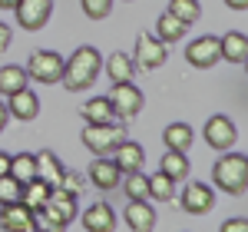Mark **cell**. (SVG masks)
<instances>
[{
  "label": "cell",
  "mask_w": 248,
  "mask_h": 232,
  "mask_svg": "<svg viewBox=\"0 0 248 232\" xmlns=\"http://www.w3.org/2000/svg\"><path fill=\"white\" fill-rule=\"evenodd\" d=\"M77 202L79 196L66 193V189H50V199L37 209V226L46 232H66V226L77 219Z\"/></svg>",
  "instance_id": "obj_2"
},
{
  "label": "cell",
  "mask_w": 248,
  "mask_h": 232,
  "mask_svg": "<svg viewBox=\"0 0 248 232\" xmlns=\"http://www.w3.org/2000/svg\"><path fill=\"white\" fill-rule=\"evenodd\" d=\"M10 173V153H0V176Z\"/></svg>",
  "instance_id": "obj_37"
},
{
  "label": "cell",
  "mask_w": 248,
  "mask_h": 232,
  "mask_svg": "<svg viewBox=\"0 0 248 232\" xmlns=\"http://www.w3.org/2000/svg\"><path fill=\"white\" fill-rule=\"evenodd\" d=\"M218 232H248V219H245V215H232V219L222 222V229H218Z\"/></svg>",
  "instance_id": "obj_34"
},
{
  "label": "cell",
  "mask_w": 248,
  "mask_h": 232,
  "mask_svg": "<svg viewBox=\"0 0 248 232\" xmlns=\"http://www.w3.org/2000/svg\"><path fill=\"white\" fill-rule=\"evenodd\" d=\"M27 77L37 80V83H60L63 80V57H60L57 50H37V53H30L27 60Z\"/></svg>",
  "instance_id": "obj_5"
},
{
  "label": "cell",
  "mask_w": 248,
  "mask_h": 232,
  "mask_svg": "<svg viewBox=\"0 0 248 232\" xmlns=\"http://www.w3.org/2000/svg\"><path fill=\"white\" fill-rule=\"evenodd\" d=\"M189 156L186 153H175V149H166V156L159 159V173H166L172 182H182L189 176Z\"/></svg>",
  "instance_id": "obj_22"
},
{
  "label": "cell",
  "mask_w": 248,
  "mask_h": 232,
  "mask_svg": "<svg viewBox=\"0 0 248 232\" xmlns=\"http://www.w3.org/2000/svg\"><path fill=\"white\" fill-rule=\"evenodd\" d=\"M7 119H10V113H7V103H0V133L7 130Z\"/></svg>",
  "instance_id": "obj_38"
},
{
  "label": "cell",
  "mask_w": 248,
  "mask_h": 232,
  "mask_svg": "<svg viewBox=\"0 0 248 232\" xmlns=\"http://www.w3.org/2000/svg\"><path fill=\"white\" fill-rule=\"evenodd\" d=\"M126 139V130L119 126V123H86L83 126V146L90 149L93 156H113V149Z\"/></svg>",
  "instance_id": "obj_4"
},
{
  "label": "cell",
  "mask_w": 248,
  "mask_h": 232,
  "mask_svg": "<svg viewBox=\"0 0 248 232\" xmlns=\"http://www.w3.org/2000/svg\"><path fill=\"white\" fill-rule=\"evenodd\" d=\"M17 7V0H0V10H14Z\"/></svg>",
  "instance_id": "obj_39"
},
{
  "label": "cell",
  "mask_w": 248,
  "mask_h": 232,
  "mask_svg": "<svg viewBox=\"0 0 248 232\" xmlns=\"http://www.w3.org/2000/svg\"><path fill=\"white\" fill-rule=\"evenodd\" d=\"M90 182H93L99 193H113V189H119V182H123V173H119V166H116L109 156H96L93 163H90Z\"/></svg>",
  "instance_id": "obj_12"
},
{
  "label": "cell",
  "mask_w": 248,
  "mask_h": 232,
  "mask_svg": "<svg viewBox=\"0 0 248 232\" xmlns=\"http://www.w3.org/2000/svg\"><path fill=\"white\" fill-rule=\"evenodd\" d=\"M202 136H205V143H209L212 149H218V153H229L235 149V139H238V130H235V123H232L225 113H215L205 119V126H202Z\"/></svg>",
  "instance_id": "obj_7"
},
{
  "label": "cell",
  "mask_w": 248,
  "mask_h": 232,
  "mask_svg": "<svg viewBox=\"0 0 248 232\" xmlns=\"http://www.w3.org/2000/svg\"><path fill=\"white\" fill-rule=\"evenodd\" d=\"M99 70H103V57H99V50L96 47H77L70 57H63V86L70 90V93H83V90H90L99 77Z\"/></svg>",
  "instance_id": "obj_1"
},
{
  "label": "cell",
  "mask_w": 248,
  "mask_h": 232,
  "mask_svg": "<svg viewBox=\"0 0 248 232\" xmlns=\"http://www.w3.org/2000/svg\"><path fill=\"white\" fill-rule=\"evenodd\" d=\"M149 199H155V202H172L175 199V182L166 173L149 176Z\"/></svg>",
  "instance_id": "obj_29"
},
{
  "label": "cell",
  "mask_w": 248,
  "mask_h": 232,
  "mask_svg": "<svg viewBox=\"0 0 248 232\" xmlns=\"http://www.w3.org/2000/svg\"><path fill=\"white\" fill-rule=\"evenodd\" d=\"M106 99H109V106H113L116 119H136V116L142 113V103H146L142 90L133 86V80H129V83H113V93Z\"/></svg>",
  "instance_id": "obj_6"
},
{
  "label": "cell",
  "mask_w": 248,
  "mask_h": 232,
  "mask_svg": "<svg viewBox=\"0 0 248 232\" xmlns=\"http://www.w3.org/2000/svg\"><path fill=\"white\" fill-rule=\"evenodd\" d=\"M162 143H166V149L189 153V146L195 143V133H192L189 123H169V126L162 130Z\"/></svg>",
  "instance_id": "obj_20"
},
{
  "label": "cell",
  "mask_w": 248,
  "mask_h": 232,
  "mask_svg": "<svg viewBox=\"0 0 248 232\" xmlns=\"http://www.w3.org/2000/svg\"><path fill=\"white\" fill-rule=\"evenodd\" d=\"M218 57L235 63V66H242L248 60V37L242 30H229L225 37H218Z\"/></svg>",
  "instance_id": "obj_17"
},
{
  "label": "cell",
  "mask_w": 248,
  "mask_h": 232,
  "mask_svg": "<svg viewBox=\"0 0 248 232\" xmlns=\"http://www.w3.org/2000/svg\"><path fill=\"white\" fill-rule=\"evenodd\" d=\"M225 7H229V10H238V14H242V10H248V0H225Z\"/></svg>",
  "instance_id": "obj_36"
},
{
  "label": "cell",
  "mask_w": 248,
  "mask_h": 232,
  "mask_svg": "<svg viewBox=\"0 0 248 232\" xmlns=\"http://www.w3.org/2000/svg\"><path fill=\"white\" fill-rule=\"evenodd\" d=\"M123 219L129 232H153L155 229V209L149 199H129L126 209H123Z\"/></svg>",
  "instance_id": "obj_14"
},
{
  "label": "cell",
  "mask_w": 248,
  "mask_h": 232,
  "mask_svg": "<svg viewBox=\"0 0 248 232\" xmlns=\"http://www.w3.org/2000/svg\"><path fill=\"white\" fill-rule=\"evenodd\" d=\"M7 113L23 119V123H30V119H37V113H40V97L30 86H23V90H17V93L7 97Z\"/></svg>",
  "instance_id": "obj_16"
},
{
  "label": "cell",
  "mask_w": 248,
  "mask_h": 232,
  "mask_svg": "<svg viewBox=\"0 0 248 232\" xmlns=\"http://www.w3.org/2000/svg\"><path fill=\"white\" fill-rule=\"evenodd\" d=\"M166 60H169V47H166L162 40H155V33H139V37H136L133 63L139 70H159Z\"/></svg>",
  "instance_id": "obj_9"
},
{
  "label": "cell",
  "mask_w": 248,
  "mask_h": 232,
  "mask_svg": "<svg viewBox=\"0 0 248 232\" xmlns=\"http://www.w3.org/2000/svg\"><path fill=\"white\" fill-rule=\"evenodd\" d=\"M14 17L23 30H30V33H37L43 30L50 17H53V0H17V7H14Z\"/></svg>",
  "instance_id": "obj_8"
},
{
  "label": "cell",
  "mask_w": 248,
  "mask_h": 232,
  "mask_svg": "<svg viewBox=\"0 0 248 232\" xmlns=\"http://www.w3.org/2000/svg\"><path fill=\"white\" fill-rule=\"evenodd\" d=\"M79 113H83L86 123H93V126H99V123H116V113H113V106H109V99H106V97L86 99Z\"/></svg>",
  "instance_id": "obj_23"
},
{
  "label": "cell",
  "mask_w": 248,
  "mask_h": 232,
  "mask_svg": "<svg viewBox=\"0 0 248 232\" xmlns=\"http://www.w3.org/2000/svg\"><path fill=\"white\" fill-rule=\"evenodd\" d=\"M179 206L189 215H205V213H212V206H215V189H212L209 182H189V186L182 189Z\"/></svg>",
  "instance_id": "obj_10"
},
{
  "label": "cell",
  "mask_w": 248,
  "mask_h": 232,
  "mask_svg": "<svg viewBox=\"0 0 248 232\" xmlns=\"http://www.w3.org/2000/svg\"><path fill=\"white\" fill-rule=\"evenodd\" d=\"M169 14L179 17L186 27H192L195 20L202 17V7H199V0H169Z\"/></svg>",
  "instance_id": "obj_30"
},
{
  "label": "cell",
  "mask_w": 248,
  "mask_h": 232,
  "mask_svg": "<svg viewBox=\"0 0 248 232\" xmlns=\"http://www.w3.org/2000/svg\"><path fill=\"white\" fill-rule=\"evenodd\" d=\"M10 176H14L17 182H30V179L37 176V156H33V153L10 156Z\"/></svg>",
  "instance_id": "obj_27"
},
{
  "label": "cell",
  "mask_w": 248,
  "mask_h": 232,
  "mask_svg": "<svg viewBox=\"0 0 248 232\" xmlns=\"http://www.w3.org/2000/svg\"><path fill=\"white\" fill-rule=\"evenodd\" d=\"M186 30H189V27H186V23H182L179 17H172L169 10H166L162 17L155 20V40H162L166 47H169V43H179Z\"/></svg>",
  "instance_id": "obj_25"
},
{
  "label": "cell",
  "mask_w": 248,
  "mask_h": 232,
  "mask_svg": "<svg viewBox=\"0 0 248 232\" xmlns=\"http://www.w3.org/2000/svg\"><path fill=\"white\" fill-rule=\"evenodd\" d=\"M27 83H30V77H27V70H23V66H17V63L0 66V93H3V97H10V93L23 90Z\"/></svg>",
  "instance_id": "obj_26"
},
{
  "label": "cell",
  "mask_w": 248,
  "mask_h": 232,
  "mask_svg": "<svg viewBox=\"0 0 248 232\" xmlns=\"http://www.w3.org/2000/svg\"><path fill=\"white\" fill-rule=\"evenodd\" d=\"M10 40H14V33H10V27L7 23H0V53L10 47Z\"/></svg>",
  "instance_id": "obj_35"
},
{
  "label": "cell",
  "mask_w": 248,
  "mask_h": 232,
  "mask_svg": "<svg viewBox=\"0 0 248 232\" xmlns=\"http://www.w3.org/2000/svg\"><path fill=\"white\" fill-rule=\"evenodd\" d=\"M50 189H53L50 182H43L40 176H33L30 182H23V193H20V202H23L27 209H33V213H37L40 206H43V202L50 199Z\"/></svg>",
  "instance_id": "obj_24"
},
{
  "label": "cell",
  "mask_w": 248,
  "mask_h": 232,
  "mask_svg": "<svg viewBox=\"0 0 248 232\" xmlns=\"http://www.w3.org/2000/svg\"><path fill=\"white\" fill-rule=\"evenodd\" d=\"M20 193H23V182H17L14 176H0V206L7 202H20Z\"/></svg>",
  "instance_id": "obj_32"
},
{
  "label": "cell",
  "mask_w": 248,
  "mask_h": 232,
  "mask_svg": "<svg viewBox=\"0 0 248 232\" xmlns=\"http://www.w3.org/2000/svg\"><path fill=\"white\" fill-rule=\"evenodd\" d=\"M37 156V176L43 179V182H50L53 189L60 186V179H63V163H60V156L57 153H50V149H40V153H33Z\"/></svg>",
  "instance_id": "obj_19"
},
{
  "label": "cell",
  "mask_w": 248,
  "mask_h": 232,
  "mask_svg": "<svg viewBox=\"0 0 248 232\" xmlns=\"http://www.w3.org/2000/svg\"><path fill=\"white\" fill-rule=\"evenodd\" d=\"M33 232H46V229H40V226H37V229H33Z\"/></svg>",
  "instance_id": "obj_40"
},
{
  "label": "cell",
  "mask_w": 248,
  "mask_h": 232,
  "mask_svg": "<svg viewBox=\"0 0 248 232\" xmlns=\"http://www.w3.org/2000/svg\"><path fill=\"white\" fill-rule=\"evenodd\" d=\"M136 70H139V66L133 63V57L123 53V50H116L113 57L106 60V77L113 80V83H129V80L136 77Z\"/></svg>",
  "instance_id": "obj_21"
},
{
  "label": "cell",
  "mask_w": 248,
  "mask_h": 232,
  "mask_svg": "<svg viewBox=\"0 0 248 232\" xmlns=\"http://www.w3.org/2000/svg\"><path fill=\"white\" fill-rule=\"evenodd\" d=\"M60 189H66V193L79 196V189H83V176H79L77 169H63V179H60Z\"/></svg>",
  "instance_id": "obj_33"
},
{
  "label": "cell",
  "mask_w": 248,
  "mask_h": 232,
  "mask_svg": "<svg viewBox=\"0 0 248 232\" xmlns=\"http://www.w3.org/2000/svg\"><path fill=\"white\" fill-rule=\"evenodd\" d=\"M116 209L109 202H93V206H86V213H83V229L86 232H116Z\"/></svg>",
  "instance_id": "obj_15"
},
{
  "label": "cell",
  "mask_w": 248,
  "mask_h": 232,
  "mask_svg": "<svg viewBox=\"0 0 248 232\" xmlns=\"http://www.w3.org/2000/svg\"><path fill=\"white\" fill-rule=\"evenodd\" d=\"M212 182L229 196H245L248 189V159L242 153H222V159L212 166Z\"/></svg>",
  "instance_id": "obj_3"
},
{
  "label": "cell",
  "mask_w": 248,
  "mask_h": 232,
  "mask_svg": "<svg viewBox=\"0 0 248 232\" xmlns=\"http://www.w3.org/2000/svg\"><path fill=\"white\" fill-rule=\"evenodd\" d=\"M0 229L3 232H33L37 229V213L27 209L23 202H7V206H0Z\"/></svg>",
  "instance_id": "obj_11"
},
{
  "label": "cell",
  "mask_w": 248,
  "mask_h": 232,
  "mask_svg": "<svg viewBox=\"0 0 248 232\" xmlns=\"http://www.w3.org/2000/svg\"><path fill=\"white\" fill-rule=\"evenodd\" d=\"M119 186H123V193L129 196V199H149V176L142 173V169H136V173H126Z\"/></svg>",
  "instance_id": "obj_28"
},
{
  "label": "cell",
  "mask_w": 248,
  "mask_h": 232,
  "mask_svg": "<svg viewBox=\"0 0 248 232\" xmlns=\"http://www.w3.org/2000/svg\"><path fill=\"white\" fill-rule=\"evenodd\" d=\"M113 3L116 0H79V7H83V14L90 20H106L113 14Z\"/></svg>",
  "instance_id": "obj_31"
},
{
  "label": "cell",
  "mask_w": 248,
  "mask_h": 232,
  "mask_svg": "<svg viewBox=\"0 0 248 232\" xmlns=\"http://www.w3.org/2000/svg\"><path fill=\"white\" fill-rule=\"evenodd\" d=\"M113 163L119 166V173H136V169H142V163H146V153H142V146L139 143H129V139H123L119 146L113 149Z\"/></svg>",
  "instance_id": "obj_18"
},
{
  "label": "cell",
  "mask_w": 248,
  "mask_h": 232,
  "mask_svg": "<svg viewBox=\"0 0 248 232\" xmlns=\"http://www.w3.org/2000/svg\"><path fill=\"white\" fill-rule=\"evenodd\" d=\"M186 60H189L195 70H212L218 63V37H199L186 47Z\"/></svg>",
  "instance_id": "obj_13"
}]
</instances>
